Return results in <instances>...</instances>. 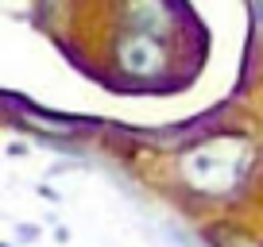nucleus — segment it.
I'll list each match as a JSON object with an SVG mask.
<instances>
[{
	"instance_id": "1",
	"label": "nucleus",
	"mask_w": 263,
	"mask_h": 247,
	"mask_svg": "<svg viewBox=\"0 0 263 247\" xmlns=\"http://www.w3.org/2000/svg\"><path fill=\"white\" fill-rule=\"evenodd\" d=\"M255 162V147L244 135H213L182 155V178L190 190L224 197L244 181L248 166Z\"/></svg>"
},
{
	"instance_id": "2",
	"label": "nucleus",
	"mask_w": 263,
	"mask_h": 247,
	"mask_svg": "<svg viewBox=\"0 0 263 247\" xmlns=\"http://www.w3.org/2000/svg\"><path fill=\"white\" fill-rule=\"evenodd\" d=\"M166 47L163 39L155 35H143V31H120L112 43V66L120 70L124 77L132 81H151L166 70Z\"/></svg>"
},
{
	"instance_id": "3",
	"label": "nucleus",
	"mask_w": 263,
	"mask_h": 247,
	"mask_svg": "<svg viewBox=\"0 0 263 247\" xmlns=\"http://www.w3.org/2000/svg\"><path fill=\"white\" fill-rule=\"evenodd\" d=\"M120 24L128 31H143V35H171L174 27V12L166 0H124L120 4Z\"/></svg>"
},
{
	"instance_id": "4",
	"label": "nucleus",
	"mask_w": 263,
	"mask_h": 247,
	"mask_svg": "<svg viewBox=\"0 0 263 247\" xmlns=\"http://www.w3.org/2000/svg\"><path fill=\"white\" fill-rule=\"evenodd\" d=\"M16 239H24V243H35V239H39V228H35V224H16Z\"/></svg>"
},
{
	"instance_id": "5",
	"label": "nucleus",
	"mask_w": 263,
	"mask_h": 247,
	"mask_svg": "<svg viewBox=\"0 0 263 247\" xmlns=\"http://www.w3.org/2000/svg\"><path fill=\"white\" fill-rule=\"evenodd\" d=\"M213 236H221V239H232L236 247H259L255 239H248V236H236V232H229V228H224V232H213Z\"/></svg>"
},
{
	"instance_id": "6",
	"label": "nucleus",
	"mask_w": 263,
	"mask_h": 247,
	"mask_svg": "<svg viewBox=\"0 0 263 247\" xmlns=\"http://www.w3.org/2000/svg\"><path fill=\"white\" fill-rule=\"evenodd\" d=\"M27 155V143H8V158H24Z\"/></svg>"
},
{
	"instance_id": "7",
	"label": "nucleus",
	"mask_w": 263,
	"mask_h": 247,
	"mask_svg": "<svg viewBox=\"0 0 263 247\" xmlns=\"http://www.w3.org/2000/svg\"><path fill=\"white\" fill-rule=\"evenodd\" d=\"M252 16H255V24H259V31H263V0H252Z\"/></svg>"
},
{
	"instance_id": "8",
	"label": "nucleus",
	"mask_w": 263,
	"mask_h": 247,
	"mask_svg": "<svg viewBox=\"0 0 263 247\" xmlns=\"http://www.w3.org/2000/svg\"><path fill=\"white\" fill-rule=\"evenodd\" d=\"M39 197H47V201H58V193L50 190V186H39Z\"/></svg>"
},
{
	"instance_id": "9",
	"label": "nucleus",
	"mask_w": 263,
	"mask_h": 247,
	"mask_svg": "<svg viewBox=\"0 0 263 247\" xmlns=\"http://www.w3.org/2000/svg\"><path fill=\"white\" fill-rule=\"evenodd\" d=\"M0 247H12V243H4V239H0Z\"/></svg>"
}]
</instances>
